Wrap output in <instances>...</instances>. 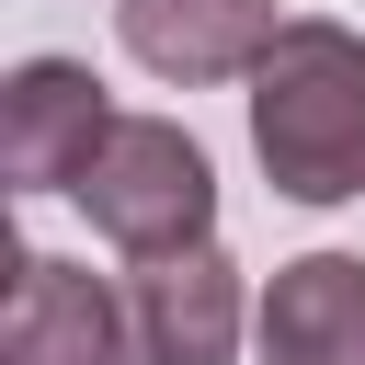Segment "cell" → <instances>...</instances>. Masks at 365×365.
Returning <instances> with one entry per match:
<instances>
[{
  "label": "cell",
  "mask_w": 365,
  "mask_h": 365,
  "mask_svg": "<svg viewBox=\"0 0 365 365\" xmlns=\"http://www.w3.org/2000/svg\"><path fill=\"white\" fill-rule=\"evenodd\" d=\"M251 160L285 205H354L365 194V34L331 11H285V34L251 68Z\"/></svg>",
  "instance_id": "cell-1"
},
{
  "label": "cell",
  "mask_w": 365,
  "mask_h": 365,
  "mask_svg": "<svg viewBox=\"0 0 365 365\" xmlns=\"http://www.w3.org/2000/svg\"><path fill=\"white\" fill-rule=\"evenodd\" d=\"M68 205H80L125 262H148V251L217 240V160H205L194 125H171V114H114L103 148L80 160Z\"/></svg>",
  "instance_id": "cell-2"
},
{
  "label": "cell",
  "mask_w": 365,
  "mask_h": 365,
  "mask_svg": "<svg viewBox=\"0 0 365 365\" xmlns=\"http://www.w3.org/2000/svg\"><path fill=\"white\" fill-rule=\"evenodd\" d=\"M125 319H137V365H240V331L262 308L240 297V262L217 240H182L125 274Z\"/></svg>",
  "instance_id": "cell-3"
},
{
  "label": "cell",
  "mask_w": 365,
  "mask_h": 365,
  "mask_svg": "<svg viewBox=\"0 0 365 365\" xmlns=\"http://www.w3.org/2000/svg\"><path fill=\"white\" fill-rule=\"evenodd\" d=\"M137 319L91 262L57 251H11V297H0V365H125Z\"/></svg>",
  "instance_id": "cell-4"
},
{
  "label": "cell",
  "mask_w": 365,
  "mask_h": 365,
  "mask_svg": "<svg viewBox=\"0 0 365 365\" xmlns=\"http://www.w3.org/2000/svg\"><path fill=\"white\" fill-rule=\"evenodd\" d=\"M103 125H114V103H103V80L80 57H23L0 80V171H11V194H68L80 160L103 148Z\"/></svg>",
  "instance_id": "cell-5"
},
{
  "label": "cell",
  "mask_w": 365,
  "mask_h": 365,
  "mask_svg": "<svg viewBox=\"0 0 365 365\" xmlns=\"http://www.w3.org/2000/svg\"><path fill=\"white\" fill-rule=\"evenodd\" d=\"M114 34L148 80L171 91H217V80H251L262 46L285 34L274 0H114Z\"/></svg>",
  "instance_id": "cell-6"
},
{
  "label": "cell",
  "mask_w": 365,
  "mask_h": 365,
  "mask_svg": "<svg viewBox=\"0 0 365 365\" xmlns=\"http://www.w3.org/2000/svg\"><path fill=\"white\" fill-rule=\"evenodd\" d=\"M262 365H365V251H297L251 319Z\"/></svg>",
  "instance_id": "cell-7"
}]
</instances>
